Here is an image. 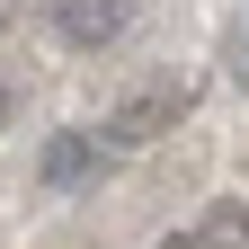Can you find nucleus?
Segmentation results:
<instances>
[{"mask_svg":"<svg viewBox=\"0 0 249 249\" xmlns=\"http://www.w3.org/2000/svg\"><path fill=\"white\" fill-rule=\"evenodd\" d=\"M187 98H196V89H187V80H151V89H134V98H116L107 116H89V124H98V142H107L116 160H124V151H142V142H160L169 124L187 116Z\"/></svg>","mask_w":249,"mask_h":249,"instance_id":"nucleus-1","label":"nucleus"},{"mask_svg":"<svg viewBox=\"0 0 249 249\" xmlns=\"http://www.w3.org/2000/svg\"><path fill=\"white\" fill-rule=\"evenodd\" d=\"M45 36L71 45V53H107L124 27H134V0H36Z\"/></svg>","mask_w":249,"mask_h":249,"instance_id":"nucleus-2","label":"nucleus"},{"mask_svg":"<svg viewBox=\"0 0 249 249\" xmlns=\"http://www.w3.org/2000/svg\"><path fill=\"white\" fill-rule=\"evenodd\" d=\"M116 160V151L98 142V124H62V134H45V151H36V187L45 196H71V187H89Z\"/></svg>","mask_w":249,"mask_h":249,"instance_id":"nucleus-3","label":"nucleus"},{"mask_svg":"<svg viewBox=\"0 0 249 249\" xmlns=\"http://www.w3.org/2000/svg\"><path fill=\"white\" fill-rule=\"evenodd\" d=\"M205 249H249V231H240V205H213V213H205Z\"/></svg>","mask_w":249,"mask_h":249,"instance_id":"nucleus-4","label":"nucleus"},{"mask_svg":"<svg viewBox=\"0 0 249 249\" xmlns=\"http://www.w3.org/2000/svg\"><path fill=\"white\" fill-rule=\"evenodd\" d=\"M151 249H205V231H160Z\"/></svg>","mask_w":249,"mask_h":249,"instance_id":"nucleus-5","label":"nucleus"},{"mask_svg":"<svg viewBox=\"0 0 249 249\" xmlns=\"http://www.w3.org/2000/svg\"><path fill=\"white\" fill-rule=\"evenodd\" d=\"M0 124H9V89H0Z\"/></svg>","mask_w":249,"mask_h":249,"instance_id":"nucleus-6","label":"nucleus"}]
</instances>
